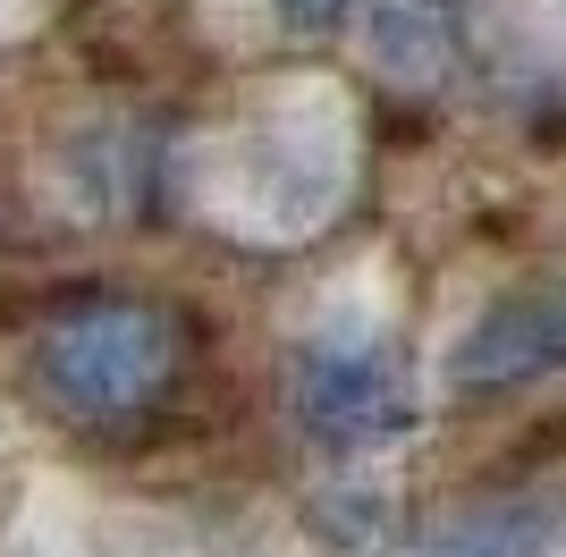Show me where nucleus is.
<instances>
[{
	"mask_svg": "<svg viewBox=\"0 0 566 557\" xmlns=\"http://www.w3.org/2000/svg\"><path fill=\"white\" fill-rule=\"evenodd\" d=\"M178 364H187V329L169 304H144V296L69 304L34 338V380L76 431H136L178 389Z\"/></svg>",
	"mask_w": 566,
	"mask_h": 557,
	"instance_id": "nucleus-1",
	"label": "nucleus"
},
{
	"mask_svg": "<svg viewBox=\"0 0 566 557\" xmlns=\"http://www.w3.org/2000/svg\"><path fill=\"white\" fill-rule=\"evenodd\" d=\"M287 406H296V422H305L313 440H331V448H380V440H398L406 414H415L398 364L373 355V347H313V355H296Z\"/></svg>",
	"mask_w": 566,
	"mask_h": 557,
	"instance_id": "nucleus-2",
	"label": "nucleus"
},
{
	"mask_svg": "<svg viewBox=\"0 0 566 557\" xmlns=\"http://www.w3.org/2000/svg\"><path fill=\"white\" fill-rule=\"evenodd\" d=\"M566 371V278H533L516 296H499L491 313H473V329L449 355V389L457 397H499L516 380Z\"/></svg>",
	"mask_w": 566,
	"mask_h": 557,
	"instance_id": "nucleus-3",
	"label": "nucleus"
},
{
	"mask_svg": "<svg viewBox=\"0 0 566 557\" xmlns=\"http://www.w3.org/2000/svg\"><path fill=\"white\" fill-rule=\"evenodd\" d=\"M364 51L398 85H440L465 51V9L457 0H364Z\"/></svg>",
	"mask_w": 566,
	"mask_h": 557,
	"instance_id": "nucleus-4",
	"label": "nucleus"
},
{
	"mask_svg": "<svg viewBox=\"0 0 566 557\" xmlns=\"http://www.w3.org/2000/svg\"><path fill=\"white\" fill-rule=\"evenodd\" d=\"M549 540H558V507L507 498V507H473V515H457L449 533H431L415 557H549Z\"/></svg>",
	"mask_w": 566,
	"mask_h": 557,
	"instance_id": "nucleus-5",
	"label": "nucleus"
},
{
	"mask_svg": "<svg viewBox=\"0 0 566 557\" xmlns=\"http://www.w3.org/2000/svg\"><path fill=\"white\" fill-rule=\"evenodd\" d=\"M271 9H280L287 34H331V25L347 18V0H271Z\"/></svg>",
	"mask_w": 566,
	"mask_h": 557,
	"instance_id": "nucleus-6",
	"label": "nucleus"
}]
</instances>
